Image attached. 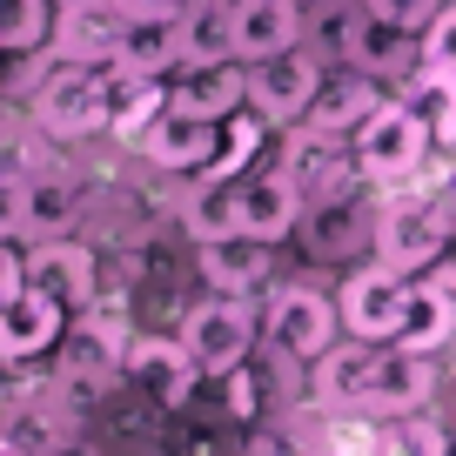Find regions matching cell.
I'll list each match as a JSON object with an SVG mask.
<instances>
[{"label": "cell", "instance_id": "cell-19", "mask_svg": "<svg viewBox=\"0 0 456 456\" xmlns=\"http://www.w3.org/2000/svg\"><path fill=\"white\" fill-rule=\"evenodd\" d=\"M168 108L201 114V121H228L248 108V61H208V68H182L168 87Z\"/></svg>", "mask_w": 456, "mask_h": 456}, {"label": "cell", "instance_id": "cell-21", "mask_svg": "<svg viewBox=\"0 0 456 456\" xmlns=\"http://www.w3.org/2000/svg\"><path fill=\"white\" fill-rule=\"evenodd\" d=\"M114 68L155 74V81L168 68H182V14H128L121 47H114Z\"/></svg>", "mask_w": 456, "mask_h": 456}, {"label": "cell", "instance_id": "cell-12", "mask_svg": "<svg viewBox=\"0 0 456 456\" xmlns=\"http://www.w3.org/2000/svg\"><path fill=\"white\" fill-rule=\"evenodd\" d=\"M28 289H41V296H54L68 315H81V309L101 302V256L87 242H74V235L34 242L28 248Z\"/></svg>", "mask_w": 456, "mask_h": 456}, {"label": "cell", "instance_id": "cell-17", "mask_svg": "<svg viewBox=\"0 0 456 456\" xmlns=\"http://www.w3.org/2000/svg\"><path fill=\"white\" fill-rule=\"evenodd\" d=\"M121 28H128V7H121V0H74V7H61L54 54L81 61V68H108L114 47H121Z\"/></svg>", "mask_w": 456, "mask_h": 456}, {"label": "cell", "instance_id": "cell-34", "mask_svg": "<svg viewBox=\"0 0 456 456\" xmlns=\"http://www.w3.org/2000/svg\"><path fill=\"white\" fill-rule=\"evenodd\" d=\"M41 456H101V443H87L81 429H74V436H61V443H47Z\"/></svg>", "mask_w": 456, "mask_h": 456}, {"label": "cell", "instance_id": "cell-18", "mask_svg": "<svg viewBox=\"0 0 456 456\" xmlns=\"http://www.w3.org/2000/svg\"><path fill=\"white\" fill-rule=\"evenodd\" d=\"M275 242H248V235H222V242H201L195 248V269L215 296H262L275 275Z\"/></svg>", "mask_w": 456, "mask_h": 456}, {"label": "cell", "instance_id": "cell-22", "mask_svg": "<svg viewBox=\"0 0 456 456\" xmlns=\"http://www.w3.org/2000/svg\"><path fill=\"white\" fill-rule=\"evenodd\" d=\"M74 222H81V182H68V175H28L20 235L28 242H54V235H74Z\"/></svg>", "mask_w": 456, "mask_h": 456}, {"label": "cell", "instance_id": "cell-37", "mask_svg": "<svg viewBox=\"0 0 456 456\" xmlns=\"http://www.w3.org/2000/svg\"><path fill=\"white\" fill-rule=\"evenodd\" d=\"M0 61H7V54H0Z\"/></svg>", "mask_w": 456, "mask_h": 456}, {"label": "cell", "instance_id": "cell-30", "mask_svg": "<svg viewBox=\"0 0 456 456\" xmlns=\"http://www.w3.org/2000/svg\"><path fill=\"white\" fill-rule=\"evenodd\" d=\"M416 74L456 81V0H450V7H443V14L423 28V68H416Z\"/></svg>", "mask_w": 456, "mask_h": 456}, {"label": "cell", "instance_id": "cell-28", "mask_svg": "<svg viewBox=\"0 0 456 456\" xmlns=\"http://www.w3.org/2000/svg\"><path fill=\"white\" fill-rule=\"evenodd\" d=\"M450 336H456V296H443V289L416 282L410 322H403L396 342H410V349H450Z\"/></svg>", "mask_w": 456, "mask_h": 456}, {"label": "cell", "instance_id": "cell-5", "mask_svg": "<svg viewBox=\"0 0 456 456\" xmlns=\"http://www.w3.org/2000/svg\"><path fill=\"white\" fill-rule=\"evenodd\" d=\"M322 74H329V61L315 47H289L275 61H256L248 68V108L269 128H296V121H309L315 94H322Z\"/></svg>", "mask_w": 456, "mask_h": 456}, {"label": "cell", "instance_id": "cell-33", "mask_svg": "<svg viewBox=\"0 0 456 456\" xmlns=\"http://www.w3.org/2000/svg\"><path fill=\"white\" fill-rule=\"evenodd\" d=\"M20 201H28V182L0 175V242H7V235H20Z\"/></svg>", "mask_w": 456, "mask_h": 456}, {"label": "cell", "instance_id": "cell-36", "mask_svg": "<svg viewBox=\"0 0 456 456\" xmlns=\"http://www.w3.org/2000/svg\"><path fill=\"white\" fill-rule=\"evenodd\" d=\"M450 201H456V188H450Z\"/></svg>", "mask_w": 456, "mask_h": 456}, {"label": "cell", "instance_id": "cell-8", "mask_svg": "<svg viewBox=\"0 0 456 456\" xmlns=\"http://www.w3.org/2000/svg\"><path fill=\"white\" fill-rule=\"evenodd\" d=\"M235 235H248V242H289L302 228V208H309V195H302V182L289 168H256V175H235Z\"/></svg>", "mask_w": 456, "mask_h": 456}, {"label": "cell", "instance_id": "cell-27", "mask_svg": "<svg viewBox=\"0 0 456 456\" xmlns=\"http://www.w3.org/2000/svg\"><path fill=\"white\" fill-rule=\"evenodd\" d=\"M208 61H235V41H228V7L201 0L182 14V68H208Z\"/></svg>", "mask_w": 456, "mask_h": 456}, {"label": "cell", "instance_id": "cell-9", "mask_svg": "<svg viewBox=\"0 0 456 456\" xmlns=\"http://www.w3.org/2000/svg\"><path fill=\"white\" fill-rule=\"evenodd\" d=\"M443 349H410V342H383L376 356V383H370V423H389V416H410V410H429L443 389Z\"/></svg>", "mask_w": 456, "mask_h": 456}, {"label": "cell", "instance_id": "cell-14", "mask_svg": "<svg viewBox=\"0 0 456 456\" xmlns=\"http://www.w3.org/2000/svg\"><path fill=\"white\" fill-rule=\"evenodd\" d=\"M376 356H383V342L342 336L336 349L309 370V403L322 416H362L370 410V383H376Z\"/></svg>", "mask_w": 456, "mask_h": 456}, {"label": "cell", "instance_id": "cell-24", "mask_svg": "<svg viewBox=\"0 0 456 456\" xmlns=\"http://www.w3.org/2000/svg\"><path fill=\"white\" fill-rule=\"evenodd\" d=\"M362 28H370V7H356V0H322V7L302 14V47H315L322 61H356Z\"/></svg>", "mask_w": 456, "mask_h": 456}, {"label": "cell", "instance_id": "cell-32", "mask_svg": "<svg viewBox=\"0 0 456 456\" xmlns=\"http://www.w3.org/2000/svg\"><path fill=\"white\" fill-rule=\"evenodd\" d=\"M416 282H429V289H443V296H456V222H450V235H443V248H436V262H429Z\"/></svg>", "mask_w": 456, "mask_h": 456}, {"label": "cell", "instance_id": "cell-2", "mask_svg": "<svg viewBox=\"0 0 456 456\" xmlns=\"http://www.w3.org/2000/svg\"><path fill=\"white\" fill-rule=\"evenodd\" d=\"M336 342H342V309H336V296H329V289H315V282H282V289L269 296V309H262V349H275V356L315 370Z\"/></svg>", "mask_w": 456, "mask_h": 456}, {"label": "cell", "instance_id": "cell-3", "mask_svg": "<svg viewBox=\"0 0 456 456\" xmlns=\"http://www.w3.org/2000/svg\"><path fill=\"white\" fill-rule=\"evenodd\" d=\"M349 148H356L362 182L396 188V182H410V175L423 168V155L436 148V134H429V121L416 114V101H383V108L349 134Z\"/></svg>", "mask_w": 456, "mask_h": 456}, {"label": "cell", "instance_id": "cell-25", "mask_svg": "<svg viewBox=\"0 0 456 456\" xmlns=\"http://www.w3.org/2000/svg\"><path fill=\"white\" fill-rule=\"evenodd\" d=\"M376 456H456V436L436 410H410L376 423Z\"/></svg>", "mask_w": 456, "mask_h": 456}, {"label": "cell", "instance_id": "cell-4", "mask_svg": "<svg viewBox=\"0 0 456 456\" xmlns=\"http://www.w3.org/2000/svg\"><path fill=\"white\" fill-rule=\"evenodd\" d=\"M410 302H416V275H396V269H383V262H362V269H349L342 289H336L342 336L396 342L403 322H410Z\"/></svg>", "mask_w": 456, "mask_h": 456}, {"label": "cell", "instance_id": "cell-1", "mask_svg": "<svg viewBox=\"0 0 456 456\" xmlns=\"http://www.w3.org/2000/svg\"><path fill=\"white\" fill-rule=\"evenodd\" d=\"M175 336H182L188 362L201 370V383H215V376L242 370V362H256V342H262V315H256V296H195L182 309V322H175Z\"/></svg>", "mask_w": 456, "mask_h": 456}, {"label": "cell", "instance_id": "cell-23", "mask_svg": "<svg viewBox=\"0 0 456 456\" xmlns=\"http://www.w3.org/2000/svg\"><path fill=\"white\" fill-rule=\"evenodd\" d=\"M155 114H168V87H161L155 74H128V68L108 61V134L142 142V128Z\"/></svg>", "mask_w": 456, "mask_h": 456}, {"label": "cell", "instance_id": "cell-31", "mask_svg": "<svg viewBox=\"0 0 456 456\" xmlns=\"http://www.w3.org/2000/svg\"><path fill=\"white\" fill-rule=\"evenodd\" d=\"M376 20H389V28H429V20L450 7V0H362Z\"/></svg>", "mask_w": 456, "mask_h": 456}, {"label": "cell", "instance_id": "cell-26", "mask_svg": "<svg viewBox=\"0 0 456 456\" xmlns=\"http://www.w3.org/2000/svg\"><path fill=\"white\" fill-rule=\"evenodd\" d=\"M61 0H0V54H41L54 47Z\"/></svg>", "mask_w": 456, "mask_h": 456}, {"label": "cell", "instance_id": "cell-35", "mask_svg": "<svg viewBox=\"0 0 456 456\" xmlns=\"http://www.w3.org/2000/svg\"><path fill=\"white\" fill-rule=\"evenodd\" d=\"M0 456H34V450H28L20 436H7V429H0Z\"/></svg>", "mask_w": 456, "mask_h": 456}, {"label": "cell", "instance_id": "cell-29", "mask_svg": "<svg viewBox=\"0 0 456 456\" xmlns=\"http://www.w3.org/2000/svg\"><path fill=\"white\" fill-rule=\"evenodd\" d=\"M403 34H410V28H389V20H376V14H370V28H362V47H356V61H349V68H370L376 81H383V74H396L403 61H410Z\"/></svg>", "mask_w": 456, "mask_h": 456}, {"label": "cell", "instance_id": "cell-10", "mask_svg": "<svg viewBox=\"0 0 456 456\" xmlns=\"http://www.w3.org/2000/svg\"><path fill=\"white\" fill-rule=\"evenodd\" d=\"M41 128L74 142V134H101L108 128V68H81V61H61L41 87Z\"/></svg>", "mask_w": 456, "mask_h": 456}, {"label": "cell", "instance_id": "cell-15", "mask_svg": "<svg viewBox=\"0 0 456 456\" xmlns=\"http://www.w3.org/2000/svg\"><path fill=\"white\" fill-rule=\"evenodd\" d=\"M228 41L235 61H275L289 47H302V7L296 0H228Z\"/></svg>", "mask_w": 456, "mask_h": 456}, {"label": "cell", "instance_id": "cell-6", "mask_svg": "<svg viewBox=\"0 0 456 456\" xmlns=\"http://www.w3.org/2000/svg\"><path fill=\"white\" fill-rule=\"evenodd\" d=\"M376 215H383V201H370L362 188L329 195V201H309V208H302V256H309V262L376 256Z\"/></svg>", "mask_w": 456, "mask_h": 456}, {"label": "cell", "instance_id": "cell-7", "mask_svg": "<svg viewBox=\"0 0 456 456\" xmlns=\"http://www.w3.org/2000/svg\"><path fill=\"white\" fill-rule=\"evenodd\" d=\"M450 222H456L450 201H383V215H376V262L396 275H423L436 262Z\"/></svg>", "mask_w": 456, "mask_h": 456}, {"label": "cell", "instance_id": "cell-11", "mask_svg": "<svg viewBox=\"0 0 456 456\" xmlns=\"http://www.w3.org/2000/svg\"><path fill=\"white\" fill-rule=\"evenodd\" d=\"M128 389H142L148 403H161L168 416H182L188 403L201 396V370L188 362L182 336H134L128 342Z\"/></svg>", "mask_w": 456, "mask_h": 456}, {"label": "cell", "instance_id": "cell-13", "mask_svg": "<svg viewBox=\"0 0 456 456\" xmlns=\"http://www.w3.org/2000/svg\"><path fill=\"white\" fill-rule=\"evenodd\" d=\"M74 315L41 289H20L14 302H0V370H28V362L54 356Z\"/></svg>", "mask_w": 456, "mask_h": 456}, {"label": "cell", "instance_id": "cell-16", "mask_svg": "<svg viewBox=\"0 0 456 456\" xmlns=\"http://www.w3.org/2000/svg\"><path fill=\"white\" fill-rule=\"evenodd\" d=\"M142 148L155 168H175V175H188V168H215V155H222V121H201V114H182V108H168V114H155L142 128Z\"/></svg>", "mask_w": 456, "mask_h": 456}, {"label": "cell", "instance_id": "cell-20", "mask_svg": "<svg viewBox=\"0 0 456 456\" xmlns=\"http://www.w3.org/2000/svg\"><path fill=\"white\" fill-rule=\"evenodd\" d=\"M383 81H376L370 68H336V74H322V94H315V108H309V128H322V134H356L362 121H370L376 108H383Z\"/></svg>", "mask_w": 456, "mask_h": 456}]
</instances>
